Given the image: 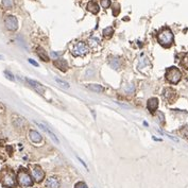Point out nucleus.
Masks as SVG:
<instances>
[{"label":"nucleus","mask_w":188,"mask_h":188,"mask_svg":"<svg viewBox=\"0 0 188 188\" xmlns=\"http://www.w3.org/2000/svg\"><path fill=\"white\" fill-rule=\"evenodd\" d=\"M157 40H158V42L163 47L165 48L170 47L173 44V40H174V36H173L172 31L169 28H164L158 33V35H157Z\"/></svg>","instance_id":"obj_1"},{"label":"nucleus","mask_w":188,"mask_h":188,"mask_svg":"<svg viewBox=\"0 0 188 188\" xmlns=\"http://www.w3.org/2000/svg\"><path fill=\"white\" fill-rule=\"evenodd\" d=\"M0 183L4 187H14L16 185L15 174L12 170L2 169L0 171Z\"/></svg>","instance_id":"obj_2"},{"label":"nucleus","mask_w":188,"mask_h":188,"mask_svg":"<svg viewBox=\"0 0 188 188\" xmlns=\"http://www.w3.org/2000/svg\"><path fill=\"white\" fill-rule=\"evenodd\" d=\"M17 182L21 187H31L33 185V180L31 175L24 168H20L17 172Z\"/></svg>","instance_id":"obj_3"},{"label":"nucleus","mask_w":188,"mask_h":188,"mask_svg":"<svg viewBox=\"0 0 188 188\" xmlns=\"http://www.w3.org/2000/svg\"><path fill=\"white\" fill-rule=\"evenodd\" d=\"M165 77H166V80L168 82L171 83V84H178L182 79V72L179 68L173 66L166 70Z\"/></svg>","instance_id":"obj_4"},{"label":"nucleus","mask_w":188,"mask_h":188,"mask_svg":"<svg viewBox=\"0 0 188 188\" xmlns=\"http://www.w3.org/2000/svg\"><path fill=\"white\" fill-rule=\"evenodd\" d=\"M88 51H89L88 46L85 42H79L76 45H73V47L71 49V54L73 56H84L87 54Z\"/></svg>","instance_id":"obj_5"},{"label":"nucleus","mask_w":188,"mask_h":188,"mask_svg":"<svg viewBox=\"0 0 188 188\" xmlns=\"http://www.w3.org/2000/svg\"><path fill=\"white\" fill-rule=\"evenodd\" d=\"M4 24L5 28L10 31H16L18 29V21H17V18L15 16L9 15L4 18Z\"/></svg>","instance_id":"obj_6"},{"label":"nucleus","mask_w":188,"mask_h":188,"mask_svg":"<svg viewBox=\"0 0 188 188\" xmlns=\"http://www.w3.org/2000/svg\"><path fill=\"white\" fill-rule=\"evenodd\" d=\"M31 172H32L33 179H34L35 182H37V183H40V182L45 179V172H44V170H42L40 166H37V165L33 166Z\"/></svg>","instance_id":"obj_7"},{"label":"nucleus","mask_w":188,"mask_h":188,"mask_svg":"<svg viewBox=\"0 0 188 188\" xmlns=\"http://www.w3.org/2000/svg\"><path fill=\"white\" fill-rule=\"evenodd\" d=\"M164 98L169 103H173V101H175V99H176V91L172 88H166L164 90Z\"/></svg>","instance_id":"obj_8"},{"label":"nucleus","mask_w":188,"mask_h":188,"mask_svg":"<svg viewBox=\"0 0 188 188\" xmlns=\"http://www.w3.org/2000/svg\"><path fill=\"white\" fill-rule=\"evenodd\" d=\"M26 81L29 83L30 86L34 88L40 95H44V93H45V88L42 87V84H40L38 82H36V81H34V80H32V79H26Z\"/></svg>","instance_id":"obj_9"},{"label":"nucleus","mask_w":188,"mask_h":188,"mask_svg":"<svg viewBox=\"0 0 188 188\" xmlns=\"http://www.w3.org/2000/svg\"><path fill=\"white\" fill-rule=\"evenodd\" d=\"M46 187L47 188H60V185H61V182L58 178H48L46 180Z\"/></svg>","instance_id":"obj_10"},{"label":"nucleus","mask_w":188,"mask_h":188,"mask_svg":"<svg viewBox=\"0 0 188 188\" xmlns=\"http://www.w3.org/2000/svg\"><path fill=\"white\" fill-rule=\"evenodd\" d=\"M54 66L60 69L61 71H66L67 69H68V64H67L66 60H64V58H55Z\"/></svg>","instance_id":"obj_11"},{"label":"nucleus","mask_w":188,"mask_h":188,"mask_svg":"<svg viewBox=\"0 0 188 188\" xmlns=\"http://www.w3.org/2000/svg\"><path fill=\"white\" fill-rule=\"evenodd\" d=\"M147 106H148V109L151 113H154L156 111L157 107H158V100L156 98H151L148 100V103H147Z\"/></svg>","instance_id":"obj_12"},{"label":"nucleus","mask_w":188,"mask_h":188,"mask_svg":"<svg viewBox=\"0 0 188 188\" xmlns=\"http://www.w3.org/2000/svg\"><path fill=\"white\" fill-rule=\"evenodd\" d=\"M29 137H30V139H31L33 143H40V141L42 140V135H40V133L37 132V131H34V130H31L29 132Z\"/></svg>","instance_id":"obj_13"},{"label":"nucleus","mask_w":188,"mask_h":188,"mask_svg":"<svg viewBox=\"0 0 188 188\" xmlns=\"http://www.w3.org/2000/svg\"><path fill=\"white\" fill-rule=\"evenodd\" d=\"M109 64L113 69H119L121 66V61L117 56H111L109 60Z\"/></svg>","instance_id":"obj_14"},{"label":"nucleus","mask_w":188,"mask_h":188,"mask_svg":"<svg viewBox=\"0 0 188 188\" xmlns=\"http://www.w3.org/2000/svg\"><path fill=\"white\" fill-rule=\"evenodd\" d=\"M86 10L89 11L90 13L93 14H97L99 12V5L98 3L96 2V1H90V2L87 3V5H86Z\"/></svg>","instance_id":"obj_15"},{"label":"nucleus","mask_w":188,"mask_h":188,"mask_svg":"<svg viewBox=\"0 0 188 188\" xmlns=\"http://www.w3.org/2000/svg\"><path fill=\"white\" fill-rule=\"evenodd\" d=\"M86 87H87L88 89L95 91V93H103L104 91V88L99 84H88L86 85Z\"/></svg>","instance_id":"obj_16"},{"label":"nucleus","mask_w":188,"mask_h":188,"mask_svg":"<svg viewBox=\"0 0 188 188\" xmlns=\"http://www.w3.org/2000/svg\"><path fill=\"white\" fill-rule=\"evenodd\" d=\"M37 54H38V56L40 58V60H42L44 62H48L49 61V58H48L47 53H46V51L42 49V48H37Z\"/></svg>","instance_id":"obj_17"},{"label":"nucleus","mask_w":188,"mask_h":188,"mask_svg":"<svg viewBox=\"0 0 188 188\" xmlns=\"http://www.w3.org/2000/svg\"><path fill=\"white\" fill-rule=\"evenodd\" d=\"M113 34H114V29H113V27H106L105 29L103 30V36L106 37V38L112 37Z\"/></svg>","instance_id":"obj_18"},{"label":"nucleus","mask_w":188,"mask_h":188,"mask_svg":"<svg viewBox=\"0 0 188 188\" xmlns=\"http://www.w3.org/2000/svg\"><path fill=\"white\" fill-rule=\"evenodd\" d=\"M2 5L5 9H11L13 8L14 5V0H2Z\"/></svg>","instance_id":"obj_19"},{"label":"nucleus","mask_w":188,"mask_h":188,"mask_svg":"<svg viewBox=\"0 0 188 188\" xmlns=\"http://www.w3.org/2000/svg\"><path fill=\"white\" fill-rule=\"evenodd\" d=\"M181 65H182L185 69H187L188 70V52L186 53L185 55H184V58H182V61H181Z\"/></svg>","instance_id":"obj_20"},{"label":"nucleus","mask_w":188,"mask_h":188,"mask_svg":"<svg viewBox=\"0 0 188 188\" xmlns=\"http://www.w3.org/2000/svg\"><path fill=\"white\" fill-rule=\"evenodd\" d=\"M54 80H55V82L58 83V84L61 85L62 87L69 88V84L67 82H65V81H63V80H61V79H58V78H54Z\"/></svg>","instance_id":"obj_21"},{"label":"nucleus","mask_w":188,"mask_h":188,"mask_svg":"<svg viewBox=\"0 0 188 188\" xmlns=\"http://www.w3.org/2000/svg\"><path fill=\"white\" fill-rule=\"evenodd\" d=\"M101 6L103 9H107L111 6V0H100Z\"/></svg>","instance_id":"obj_22"},{"label":"nucleus","mask_w":188,"mask_h":188,"mask_svg":"<svg viewBox=\"0 0 188 188\" xmlns=\"http://www.w3.org/2000/svg\"><path fill=\"white\" fill-rule=\"evenodd\" d=\"M89 42H91V44H93V45H98L99 42H100V40H99L98 37H96V36H91L89 38Z\"/></svg>","instance_id":"obj_23"},{"label":"nucleus","mask_w":188,"mask_h":188,"mask_svg":"<svg viewBox=\"0 0 188 188\" xmlns=\"http://www.w3.org/2000/svg\"><path fill=\"white\" fill-rule=\"evenodd\" d=\"M74 188H88V187H87V185L84 183V182H79V183L76 184Z\"/></svg>","instance_id":"obj_24"},{"label":"nucleus","mask_w":188,"mask_h":188,"mask_svg":"<svg viewBox=\"0 0 188 188\" xmlns=\"http://www.w3.org/2000/svg\"><path fill=\"white\" fill-rule=\"evenodd\" d=\"M120 12V6L119 4H115V9L113 10V14H114V16H117L118 14H119Z\"/></svg>","instance_id":"obj_25"},{"label":"nucleus","mask_w":188,"mask_h":188,"mask_svg":"<svg viewBox=\"0 0 188 188\" xmlns=\"http://www.w3.org/2000/svg\"><path fill=\"white\" fill-rule=\"evenodd\" d=\"M125 91H127V94L133 93V91H134V86H133L132 84H130V85H129V86H127V88H125Z\"/></svg>","instance_id":"obj_26"},{"label":"nucleus","mask_w":188,"mask_h":188,"mask_svg":"<svg viewBox=\"0 0 188 188\" xmlns=\"http://www.w3.org/2000/svg\"><path fill=\"white\" fill-rule=\"evenodd\" d=\"M4 74L6 76V78H8L9 80H11V81H14V77H13V74H11L9 71H4Z\"/></svg>","instance_id":"obj_27"},{"label":"nucleus","mask_w":188,"mask_h":188,"mask_svg":"<svg viewBox=\"0 0 188 188\" xmlns=\"http://www.w3.org/2000/svg\"><path fill=\"white\" fill-rule=\"evenodd\" d=\"M50 55H51V58H53L54 60H55V58H58V55H60V54H58V53H55V52H51Z\"/></svg>","instance_id":"obj_28"},{"label":"nucleus","mask_w":188,"mask_h":188,"mask_svg":"<svg viewBox=\"0 0 188 188\" xmlns=\"http://www.w3.org/2000/svg\"><path fill=\"white\" fill-rule=\"evenodd\" d=\"M29 63H31L32 65H34V66H38L37 62H35L34 60H32V58H29Z\"/></svg>","instance_id":"obj_29"},{"label":"nucleus","mask_w":188,"mask_h":188,"mask_svg":"<svg viewBox=\"0 0 188 188\" xmlns=\"http://www.w3.org/2000/svg\"><path fill=\"white\" fill-rule=\"evenodd\" d=\"M117 104H119L120 106H122V107H125V109H130V106L127 105V104H123V103H120V102H116Z\"/></svg>","instance_id":"obj_30"},{"label":"nucleus","mask_w":188,"mask_h":188,"mask_svg":"<svg viewBox=\"0 0 188 188\" xmlns=\"http://www.w3.org/2000/svg\"><path fill=\"white\" fill-rule=\"evenodd\" d=\"M4 111V105L2 103H0V113H2Z\"/></svg>","instance_id":"obj_31"},{"label":"nucleus","mask_w":188,"mask_h":188,"mask_svg":"<svg viewBox=\"0 0 188 188\" xmlns=\"http://www.w3.org/2000/svg\"><path fill=\"white\" fill-rule=\"evenodd\" d=\"M8 188H12V187H8Z\"/></svg>","instance_id":"obj_32"}]
</instances>
